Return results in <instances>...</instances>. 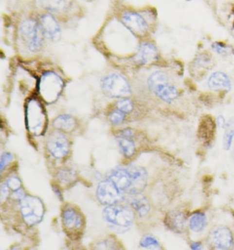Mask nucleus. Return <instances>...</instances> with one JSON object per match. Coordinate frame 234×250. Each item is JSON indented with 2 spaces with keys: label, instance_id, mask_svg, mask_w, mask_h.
<instances>
[{
  "label": "nucleus",
  "instance_id": "obj_1",
  "mask_svg": "<svg viewBox=\"0 0 234 250\" xmlns=\"http://www.w3.org/2000/svg\"><path fill=\"white\" fill-rule=\"evenodd\" d=\"M123 195L141 193L146 188L148 174L139 166H128L115 169L108 177Z\"/></svg>",
  "mask_w": 234,
  "mask_h": 250
},
{
  "label": "nucleus",
  "instance_id": "obj_2",
  "mask_svg": "<svg viewBox=\"0 0 234 250\" xmlns=\"http://www.w3.org/2000/svg\"><path fill=\"white\" fill-rule=\"evenodd\" d=\"M103 216L110 226L120 230L128 229L134 220V214L130 208L118 204L110 205L105 208Z\"/></svg>",
  "mask_w": 234,
  "mask_h": 250
},
{
  "label": "nucleus",
  "instance_id": "obj_3",
  "mask_svg": "<svg viewBox=\"0 0 234 250\" xmlns=\"http://www.w3.org/2000/svg\"><path fill=\"white\" fill-rule=\"evenodd\" d=\"M152 91L161 100L171 103L178 97L177 88L170 82L168 76L162 72H155L150 75L148 81Z\"/></svg>",
  "mask_w": 234,
  "mask_h": 250
},
{
  "label": "nucleus",
  "instance_id": "obj_4",
  "mask_svg": "<svg viewBox=\"0 0 234 250\" xmlns=\"http://www.w3.org/2000/svg\"><path fill=\"white\" fill-rule=\"evenodd\" d=\"M20 209L23 221L28 226H35L42 221L44 206L39 198L25 195L20 200Z\"/></svg>",
  "mask_w": 234,
  "mask_h": 250
},
{
  "label": "nucleus",
  "instance_id": "obj_5",
  "mask_svg": "<svg viewBox=\"0 0 234 250\" xmlns=\"http://www.w3.org/2000/svg\"><path fill=\"white\" fill-rule=\"evenodd\" d=\"M23 41L31 51L37 52L42 48L45 33L41 24L34 20H25L19 28Z\"/></svg>",
  "mask_w": 234,
  "mask_h": 250
},
{
  "label": "nucleus",
  "instance_id": "obj_6",
  "mask_svg": "<svg viewBox=\"0 0 234 250\" xmlns=\"http://www.w3.org/2000/svg\"><path fill=\"white\" fill-rule=\"evenodd\" d=\"M28 129L35 135H42L46 127V116L42 105L37 100H30L26 110Z\"/></svg>",
  "mask_w": 234,
  "mask_h": 250
},
{
  "label": "nucleus",
  "instance_id": "obj_7",
  "mask_svg": "<svg viewBox=\"0 0 234 250\" xmlns=\"http://www.w3.org/2000/svg\"><path fill=\"white\" fill-rule=\"evenodd\" d=\"M102 88L108 97H126L131 94V87L126 79L118 74H111L102 80Z\"/></svg>",
  "mask_w": 234,
  "mask_h": 250
},
{
  "label": "nucleus",
  "instance_id": "obj_8",
  "mask_svg": "<svg viewBox=\"0 0 234 250\" xmlns=\"http://www.w3.org/2000/svg\"><path fill=\"white\" fill-rule=\"evenodd\" d=\"M62 223L63 228L70 237H77L83 231L85 226L84 218L78 209L71 206H67L62 211Z\"/></svg>",
  "mask_w": 234,
  "mask_h": 250
},
{
  "label": "nucleus",
  "instance_id": "obj_9",
  "mask_svg": "<svg viewBox=\"0 0 234 250\" xmlns=\"http://www.w3.org/2000/svg\"><path fill=\"white\" fill-rule=\"evenodd\" d=\"M63 86V81L57 75L54 73H46L40 82V94L46 102L53 103L57 100Z\"/></svg>",
  "mask_w": 234,
  "mask_h": 250
},
{
  "label": "nucleus",
  "instance_id": "obj_10",
  "mask_svg": "<svg viewBox=\"0 0 234 250\" xmlns=\"http://www.w3.org/2000/svg\"><path fill=\"white\" fill-rule=\"evenodd\" d=\"M96 196L101 204L108 206L118 204L124 197L123 194L108 178L98 185Z\"/></svg>",
  "mask_w": 234,
  "mask_h": 250
},
{
  "label": "nucleus",
  "instance_id": "obj_11",
  "mask_svg": "<svg viewBox=\"0 0 234 250\" xmlns=\"http://www.w3.org/2000/svg\"><path fill=\"white\" fill-rule=\"evenodd\" d=\"M47 147L50 153L56 159H63L70 151V143L61 132H53L47 140Z\"/></svg>",
  "mask_w": 234,
  "mask_h": 250
},
{
  "label": "nucleus",
  "instance_id": "obj_12",
  "mask_svg": "<svg viewBox=\"0 0 234 250\" xmlns=\"http://www.w3.org/2000/svg\"><path fill=\"white\" fill-rule=\"evenodd\" d=\"M122 21L125 26L135 35H144L148 30V23L144 18L135 12H126L124 13Z\"/></svg>",
  "mask_w": 234,
  "mask_h": 250
},
{
  "label": "nucleus",
  "instance_id": "obj_13",
  "mask_svg": "<svg viewBox=\"0 0 234 250\" xmlns=\"http://www.w3.org/2000/svg\"><path fill=\"white\" fill-rule=\"evenodd\" d=\"M212 241L218 250H230L233 247L234 236L229 228L220 226L212 233Z\"/></svg>",
  "mask_w": 234,
  "mask_h": 250
},
{
  "label": "nucleus",
  "instance_id": "obj_14",
  "mask_svg": "<svg viewBox=\"0 0 234 250\" xmlns=\"http://www.w3.org/2000/svg\"><path fill=\"white\" fill-rule=\"evenodd\" d=\"M40 21L45 35L53 41H58L61 38V28L54 17L49 14L43 15Z\"/></svg>",
  "mask_w": 234,
  "mask_h": 250
},
{
  "label": "nucleus",
  "instance_id": "obj_15",
  "mask_svg": "<svg viewBox=\"0 0 234 250\" xmlns=\"http://www.w3.org/2000/svg\"><path fill=\"white\" fill-rule=\"evenodd\" d=\"M158 57V50L156 47L150 43L142 44L137 55L134 57L135 63L140 65L148 64L151 63Z\"/></svg>",
  "mask_w": 234,
  "mask_h": 250
},
{
  "label": "nucleus",
  "instance_id": "obj_16",
  "mask_svg": "<svg viewBox=\"0 0 234 250\" xmlns=\"http://www.w3.org/2000/svg\"><path fill=\"white\" fill-rule=\"evenodd\" d=\"M165 223L170 230L181 233L185 230L186 218L180 211H171L165 216Z\"/></svg>",
  "mask_w": 234,
  "mask_h": 250
},
{
  "label": "nucleus",
  "instance_id": "obj_17",
  "mask_svg": "<svg viewBox=\"0 0 234 250\" xmlns=\"http://www.w3.org/2000/svg\"><path fill=\"white\" fill-rule=\"evenodd\" d=\"M208 85L213 90H229L231 82L228 76L222 72H216L209 79Z\"/></svg>",
  "mask_w": 234,
  "mask_h": 250
},
{
  "label": "nucleus",
  "instance_id": "obj_18",
  "mask_svg": "<svg viewBox=\"0 0 234 250\" xmlns=\"http://www.w3.org/2000/svg\"><path fill=\"white\" fill-rule=\"evenodd\" d=\"M131 204L133 209L141 216H146L150 211V205L146 198L141 193L132 194Z\"/></svg>",
  "mask_w": 234,
  "mask_h": 250
},
{
  "label": "nucleus",
  "instance_id": "obj_19",
  "mask_svg": "<svg viewBox=\"0 0 234 250\" xmlns=\"http://www.w3.org/2000/svg\"><path fill=\"white\" fill-rule=\"evenodd\" d=\"M53 125L58 130L70 132L76 126V121L72 116L63 115L55 119Z\"/></svg>",
  "mask_w": 234,
  "mask_h": 250
},
{
  "label": "nucleus",
  "instance_id": "obj_20",
  "mask_svg": "<svg viewBox=\"0 0 234 250\" xmlns=\"http://www.w3.org/2000/svg\"><path fill=\"white\" fill-rule=\"evenodd\" d=\"M191 230L194 232H200L207 226V216L203 212H197L192 215L189 222Z\"/></svg>",
  "mask_w": 234,
  "mask_h": 250
},
{
  "label": "nucleus",
  "instance_id": "obj_21",
  "mask_svg": "<svg viewBox=\"0 0 234 250\" xmlns=\"http://www.w3.org/2000/svg\"><path fill=\"white\" fill-rule=\"evenodd\" d=\"M118 143H119L120 148L126 157H131L134 154L135 144L131 137L120 136L118 139Z\"/></svg>",
  "mask_w": 234,
  "mask_h": 250
},
{
  "label": "nucleus",
  "instance_id": "obj_22",
  "mask_svg": "<svg viewBox=\"0 0 234 250\" xmlns=\"http://www.w3.org/2000/svg\"><path fill=\"white\" fill-rule=\"evenodd\" d=\"M58 180L64 185H69L76 179V174L72 169L65 168L61 169L57 174Z\"/></svg>",
  "mask_w": 234,
  "mask_h": 250
},
{
  "label": "nucleus",
  "instance_id": "obj_23",
  "mask_svg": "<svg viewBox=\"0 0 234 250\" xmlns=\"http://www.w3.org/2000/svg\"><path fill=\"white\" fill-rule=\"evenodd\" d=\"M223 137V147L225 150H229L232 146L234 138V123L230 122L227 124Z\"/></svg>",
  "mask_w": 234,
  "mask_h": 250
},
{
  "label": "nucleus",
  "instance_id": "obj_24",
  "mask_svg": "<svg viewBox=\"0 0 234 250\" xmlns=\"http://www.w3.org/2000/svg\"><path fill=\"white\" fill-rule=\"evenodd\" d=\"M43 7L50 11H57L63 8V1L62 0H42Z\"/></svg>",
  "mask_w": 234,
  "mask_h": 250
},
{
  "label": "nucleus",
  "instance_id": "obj_25",
  "mask_svg": "<svg viewBox=\"0 0 234 250\" xmlns=\"http://www.w3.org/2000/svg\"><path fill=\"white\" fill-rule=\"evenodd\" d=\"M140 246L142 248H149V249H155V248H160V244L157 239L153 236H144L143 239H142L141 242H140Z\"/></svg>",
  "mask_w": 234,
  "mask_h": 250
},
{
  "label": "nucleus",
  "instance_id": "obj_26",
  "mask_svg": "<svg viewBox=\"0 0 234 250\" xmlns=\"http://www.w3.org/2000/svg\"><path fill=\"white\" fill-rule=\"evenodd\" d=\"M117 108L120 111L125 112V113H128L133 110V105L131 101L127 100V99H123L117 103Z\"/></svg>",
  "mask_w": 234,
  "mask_h": 250
},
{
  "label": "nucleus",
  "instance_id": "obj_27",
  "mask_svg": "<svg viewBox=\"0 0 234 250\" xmlns=\"http://www.w3.org/2000/svg\"><path fill=\"white\" fill-rule=\"evenodd\" d=\"M109 119L112 124H115V125H119L125 120V112L120 111L119 110H116V111L112 112L110 115Z\"/></svg>",
  "mask_w": 234,
  "mask_h": 250
},
{
  "label": "nucleus",
  "instance_id": "obj_28",
  "mask_svg": "<svg viewBox=\"0 0 234 250\" xmlns=\"http://www.w3.org/2000/svg\"><path fill=\"white\" fill-rule=\"evenodd\" d=\"M7 185L9 188L13 189V190H18V189L21 188V180L18 177H11L7 181Z\"/></svg>",
  "mask_w": 234,
  "mask_h": 250
},
{
  "label": "nucleus",
  "instance_id": "obj_29",
  "mask_svg": "<svg viewBox=\"0 0 234 250\" xmlns=\"http://www.w3.org/2000/svg\"><path fill=\"white\" fill-rule=\"evenodd\" d=\"M13 157L11 153H4L2 154L1 157V164H0V169L2 172L5 167L8 164L13 160Z\"/></svg>",
  "mask_w": 234,
  "mask_h": 250
},
{
  "label": "nucleus",
  "instance_id": "obj_30",
  "mask_svg": "<svg viewBox=\"0 0 234 250\" xmlns=\"http://www.w3.org/2000/svg\"><path fill=\"white\" fill-rule=\"evenodd\" d=\"M8 194H9V187H8L7 184H3L1 186V194H0L1 203H3L6 200Z\"/></svg>",
  "mask_w": 234,
  "mask_h": 250
},
{
  "label": "nucleus",
  "instance_id": "obj_31",
  "mask_svg": "<svg viewBox=\"0 0 234 250\" xmlns=\"http://www.w3.org/2000/svg\"><path fill=\"white\" fill-rule=\"evenodd\" d=\"M213 48L216 51L218 52L220 54H225V53H228L230 52V48L229 47L223 46V45H220L218 43L214 44Z\"/></svg>",
  "mask_w": 234,
  "mask_h": 250
},
{
  "label": "nucleus",
  "instance_id": "obj_32",
  "mask_svg": "<svg viewBox=\"0 0 234 250\" xmlns=\"http://www.w3.org/2000/svg\"><path fill=\"white\" fill-rule=\"evenodd\" d=\"M217 122H218L219 127H221V128L223 129L226 128L227 123L223 116H219L218 119H217Z\"/></svg>",
  "mask_w": 234,
  "mask_h": 250
},
{
  "label": "nucleus",
  "instance_id": "obj_33",
  "mask_svg": "<svg viewBox=\"0 0 234 250\" xmlns=\"http://www.w3.org/2000/svg\"><path fill=\"white\" fill-rule=\"evenodd\" d=\"M14 196L17 199H19L20 200H21L25 195L24 194H23L22 189L20 188L16 191V192L14 193Z\"/></svg>",
  "mask_w": 234,
  "mask_h": 250
},
{
  "label": "nucleus",
  "instance_id": "obj_34",
  "mask_svg": "<svg viewBox=\"0 0 234 250\" xmlns=\"http://www.w3.org/2000/svg\"><path fill=\"white\" fill-rule=\"evenodd\" d=\"M190 248H191L192 250H201L202 245L200 242H194L191 246H190Z\"/></svg>",
  "mask_w": 234,
  "mask_h": 250
},
{
  "label": "nucleus",
  "instance_id": "obj_35",
  "mask_svg": "<svg viewBox=\"0 0 234 250\" xmlns=\"http://www.w3.org/2000/svg\"><path fill=\"white\" fill-rule=\"evenodd\" d=\"M54 188V189L55 193H56V194H57V195L58 196H59V198H62L61 197V192H60L59 189H58L57 188H56V187H54V188Z\"/></svg>",
  "mask_w": 234,
  "mask_h": 250
},
{
  "label": "nucleus",
  "instance_id": "obj_36",
  "mask_svg": "<svg viewBox=\"0 0 234 250\" xmlns=\"http://www.w3.org/2000/svg\"></svg>",
  "mask_w": 234,
  "mask_h": 250
}]
</instances>
